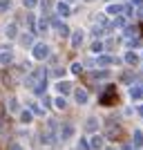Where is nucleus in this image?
I'll list each match as a JSON object with an SVG mask.
<instances>
[{"label":"nucleus","instance_id":"obj_1","mask_svg":"<svg viewBox=\"0 0 143 150\" xmlns=\"http://www.w3.org/2000/svg\"><path fill=\"white\" fill-rule=\"evenodd\" d=\"M58 130H61L58 121L49 119V121H47V125H45V130H43V134H40V144L51 146V144H54V141L58 139Z\"/></svg>","mask_w":143,"mask_h":150},{"label":"nucleus","instance_id":"obj_2","mask_svg":"<svg viewBox=\"0 0 143 150\" xmlns=\"http://www.w3.org/2000/svg\"><path fill=\"white\" fill-rule=\"evenodd\" d=\"M43 81H47V74H45L43 69H31L29 74H27V79H25V85L29 90H36Z\"/></svg>","mask_w":143,"mask_h":150},{"label":"nucleus","instance_id":"obj_3","mask_svg":"<svg viewBox=\"0 0 143 150\" xmlns=\"http://www.w3.org/2000/svg\"><path fill=\"white\" fill-rule=\"evenodd\" d=\"M99 101H101V105H112V103H116V88H114V85H107Z\"/></svg>","mask_w":143,"mask_h":150},{"label":"nucleus","instance_id":"obj_4","mask_svg":"<svg viewBox=\"0 0 143 150\" xmlns=\"http://www.w3.org/2000/svg\"><path fill=\"white\" fill-rule=\"evenodd\" d=\"M31 56L36 58V61H45V58L49 56V47H47L45 43H36L34 50H31Z\"/></svg>","mask_w":143,"mask_h":150},{"label":"nucleus","instance_id":"obj_5","mask_svg":"<svg viewBox=\"0 0 143 150\" xmlns=\"http://www.w3.org/2000/svg\"><path fill=\"white\" fill-rule=\"evenodd\" d=\"M74 137V125L72 123H63L61 125V130H58V139L61 141H67V139Z\"/></svg>","mask_w":143,"mask_h":150},{"label":"nucleus","instance_id":"obj_6","mask_svg":"<svg viewBox=\"0 0 143 150\" xmlns=\"http://www.w3.org/2000/svg\"><path fill=\"white\" fill-rule=\"evenodd\" d=\"M103 146H105V137L99 134V132H94L92 137H89V148L92 150H103Z\"/></svg>","mask_w":143,"mask_h":150},{"label":"nucleus","instance_id":"obj_7","mask_svg":"<svg viewBox=\"0 0 143 150\" xmlns=\"http://www.w3.org/2000/svg\"><path fill=\"white\" fill-rule=\"evenodd\" d=\"M74 99H76V103H78V105H85L87 99H89V94H87V90L78 88V90H74Z\"/></svg>","mask_w":143,"mask_h":150},{"label":"nucleus","instance_id":"obj_8","mask_svg":"<svg viewBox=\"0 0 143 150\" xmlns=\"http://www.w3.org/2000/svg\"><path fill=\"white\" fill-rule=\"evenodd\" d=\"M83 38H85V34H83L81 29H76L74 34H72V47H74V50L83 45Z\"/></svg>","mask_w":143,"mask_h":150},{"label":"nucleus","instance_id":"obj_9","mask_svg":"<svg viewBox=\"0 0 143 150\" xmlns=\"http://www.w3.org/2000/svg\"><path fill=\"white\" fill-rule=\"evenodd\" d=\"M118 134H121V128L114 125V121H110V123H107V139H116Z\"/></svg>","mask_w":143,"mask_h":150},{"label":"nucleus","instance_id":"obj_10","mask_svg":"<svg viewBox=\"0 0 143 150\" xmlns=\"http://www.w3.org/2000/svg\"><path fill=\"white\" fill-rule=\"evenodd\" d=\"M54 29L58 31V36H69V29L65 23H61V20H54Z\"/></svg>","mask_w":143,"mask_h":150},{"label":"nucleus","instance_id":"obj_11","mask_svg":"<svg viewBox=\"0 0 143 150\" xmlns=\"http://www.w3.org/2000/svg\"><path fill=\"white\" fill-rule=\"evenodd\" d=\"M56 88H58V92L65 96V94L72 92V83H67V81H58V83H56Z\"/></svg>","mask_w":143,"mask_h":150},{"label":"nucleus","instance_id":"obj_12","mask_svg":"<svg viewBox=\"0 0 143 150\" xmlns=\"http://www.w3.org/2000/svg\"><path fill=\"white\" fill-rule=\"evenodd\" d=\"M56 13H58V16H69L72 9H69L67 2H58V5H56Z\"/></svg>","mask_w":143,"mask_h":150},{"label":"nucleus","instance_id":"obj_13","mask_svg":"<svg viewBox=\"0 0 143 150\" xmlns=\"http://www.w3.org/2000/svg\"><path fill=\"white\" fill-rule=\"evenodd\" d=\"M7 110H9V112H11V114L20 112V108H18V99H16V96H11V99L7 101Z\"/></svg>","mask_w":143,"mask_h":150},{"label":"nucleus","instance_id":"obj_14","mask_svg":"<svg viewBox=\"0 0 143 150\" xmlns=\"http://www.w3.org/2000/svg\"><path fill=\"white\" fill-rule=\"evenodd\" d=\"M31 119H34V112H31V110H23V112H20V121H23V123H31Z\"/></svg>","mask_w":143,"mask_h":150},{"label":"nucleus","instance_id":"obj_15","mask_svg":"<svg viewBox=\"0 0 143 150\" xmlns=\"http://www.w3.org/2000/svg\"><path fill=\"white\" fill-rule=\"evenodd\" d=\"M16 31H18L16 23H11V25H7V27H5V34H7V38H16Z\"/></svg>","mask_w":143,"mask_h":150},{"label":"nucleus","instance_id":"obj_16","mask_svg":"<svg viewBox=\"0 0 143 150\" xmlns=\"http://www.w3.org/2000/svg\"><path fill=\"white\" fill-rule=\"evenodd\" d=\"M85 128H87L89 132H94L96 128H99V119H94V117H89V119H87V123H85Z\"/></svg>","mask_w":143,"mask_h":150},{"label":"nucleus","instance_id":"obj_17","mask_svg":"<svg viewBox=\"0 0 143 150\" xmlns=\"http://www.w3.org/2000/svg\"><path fill=\"white\" fill-rule=\"evenodd\" d=\"M107 11H110V13H125L128 9H125L123 5H110V7H107Z\"/></svg>","mask_w":143,"mask_h":150},{"label":"nucleus","instance_id":"obj_18","mask_svg":"<svg viewBox=\"0 0 143 150\" xmlns=\"http://www.w3.org/2000/svg\"><path fill=\"white\" fill-rule=\"evenodd\" d=\"M11 63V52H0V65H9Z\"/></svg>","mask_w":143,"mask_h":150},{"label":"nucleus","instance_id":"obj_19","mask_svg":"<svg viewBox=\"0 0 143 150\" xmlns=\"http://www.w3.org/2000/svg\"><path fill=\"white\" fill-rule=\"evenodd\" d=\"M141 146H143V132L134 130V148H141Z\"/></svg>","mask_w":143,"mask_h":150},{"label":"nucleus","instance_id":"obj_20","mask_svg":"<svg viewBox=\"0 0 143 150\" xmlns=\"http://www.w3.org/2000/svg\"><path fill=\"white\" fill-rule=\"evenodd\" d=\"M47 29H49V23H47L45 18H40L38 20V34H45Z\"/></svg>","mask_w":143,"mask_h":150},{"label":"nucleus","instance_id":"obj_21","mask_svg":"<svg viewBox=\"0 0 143 150\" xmlns=\"http://www.w3.org/2000/svg\"><path fill=\"white\" fill-rule=\"evenodd\" d=\"M54 105H56L58 110H65V108H67V101H65V96H58V99H54Z\"/></svg>","mask_w":143,"mask_h":150},{"label":"nucleus","instance_id":"obj_22","mask_svg":"<svg viewBox=\"0 0 143 150\" xmlns=\"http://www.w3.org/2000/svg\"><path fill=\"white\" fill-rule=\"evenodd\" d=\"M11 9V0H0V13H5Z\"/></svg>","mask_w":143,"mask_h":150},{"label":"nucleus","instance_id":"obj_23","mask_svg":"<svg viewBox=\"0 0 143 150\" xmlns=\"http://www.w3.org/2000/svg\"><path fill=\"white\" fill-rule=\"evenodd\" d=\"M130 96H132V99H141V96H143V90L141 88H130Z\"/></svg>","mask_w":143,"mask_h":150},{"label":"nucleus","instance_id":"obj_24","mask_svg":"<svg viewBox=\"0 0 143 150\" xmlns=\"http://www.w3.org/2000/svg\"><path fill=\"white\" fill-rule=\"evenodd\" d=\"M96 63H99L101 67H105V65H112L114 61H112V58H110V56H101V58H99V61H96Z\"/></svg>","mask_w":143,"mask_h":150},{"label":"nucleus","instance_id":"obj_25","mask_svg":"<svg viewBox=\"0 0 143 150\" xmlns=\"http://www.w3.org/2000/svg\"><path fill=\"white\" fill-rule=\"evenodd\" d=\"M125 61L130 63V65H137L139 58H137V54H132V52H130V54H125Z\"/></svg>","mask_w":143,"mask_h":150},{"label":"nucleus","instance_id":"obj_26","mask_svg":"<svg viewBox=\"0 0 143 150\" xmlns=\"http://www.w3.org/2000/svg\"><path fill=\"white\" fill-rule=\"evenodd\" d=\"M45 90H47V81H43V83H40V85H38L36 90H34V92H36V94H43Z\"/></svg>","mask_w":143,"mask_h":150},{"label":"nucleus","instance_id":"obj_27","mask_svg":"<svg viewBox=\"0 0 143 150\" xmlns=\"http://www.w3.org/2000/svg\"><path fill=\"white\" fill-rule=\"evenodd\" d=\"M72 72H74V74H81V72H83V65H81V63H74V65H72Z\"/></svg>","mask_w":143,"mask_h":150},{"label":"nucleus","instance_id":"obj_28","mask_svg":"<svg viewBox=\"0 0 143 150\" xmlns=\"http://www.w3.org/2000/svg\"><path fill=\"white\" fill-rule=\"evenodd\" d=\"M92 52H94V54L103 52V43H94V45H92Z\"/></svg>","mask_w":143,"mask_h":150},{"label":"nucleus","instance_id":"obj_29","mask_svg":"<svg viewBox=\"0 0 143 150\" xmlns=\"http://www.w3.org/2000/svg\"><path fill=\"white\" fill-rule=\"evenodd\" d=\"M23 5L31 9V7H36V5H38V0H23Z\"/></svg>","mask_w":143,"mask_h":150},{"label":"nucleus","instance_id":"obj_30","mask_svg":"<svg viewBox=\"0 0 143 150\" xmlns=\"http://www.w3.org/2000/svg\"><path fill=\"white\" fill-rule=\"evenodd\" d=\"M31 112H34V114H43V110H40L36 103H31Z\"/></svg>","mask_w":143,"mask_h":150},{"label":"nucleus","instance_id":"obj_31","mask_svg":"<svg viewBox=\"0 0 143 150\" xmlns=\"http://www.w3.org/2000/svg\"><path fill=\"white\" fill-rule=\"evenodd\" d=\"M123 25H125V20H123V18H118L116 23H114V27H123Z\"/></svg>","mask_w":143,"mask_h":150},{"label":"nucleus","instance_id":"obj_32","mask_svg":"<svg viewBox=\"0 0 143 150\" xmlns=\"http://www.w3.org/2000/svg\"><path fill=\"white\" fill-rule=\"evenodd\" d=\"M132 2H134V5H143V0H132Z\"/></svg>","mask_w":143,"mask_h":150},{"label":"nucleus","instance_id":"obj_33","mask_svg":"<svg viewBox=\"0 0 143 150\" xmlns=\"http://www.w3.org/2000/svg\"><path fill=\"white\" fill-rule=\"evenodd\" d=\"M139 114H141V117H143V105H139Z\"/></svg>","mask_w":143,"mask_h":150},{"label":"nucleus","instance_id":"obj_34","mask_svg":"<svg viewBox=\"0 0 143 150\" xmlns=\"http://www.w3.org/2000/svg\"><path fill=\"white\" fill-rule=\"evenodd\" d=\"M105 150H114V148H105Z\"/></svg>","mask_w":143,"mask_h":150},{"label":"nucleus","instance_id":"obj_35","mask_svg":"<svg viewBox=\"0 0 143 150\" xmlns=\"http://www.w3.org/2000/svg\"><path fill=\"white\" fill-rule=\"evenodd\" d=\"M141 34H143V25H141Z\"/></svg>","mask_w":143,"mask_h":150}]
</instances>
